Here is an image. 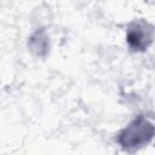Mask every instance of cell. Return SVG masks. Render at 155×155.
<instances>
[{"label":"cell","instance_id":"1","mask_svg":"<svg viewBox=\"0 0 155 155\" xmlns=\"http://www.w3.org/2000/svg\"><path fill=\"white\" fill-rule=\"evenodd\" d=\"M151 138H153V125L149 121H147L143 116H139L120 133L119 142L124 148L128 149V148H138L148 143Z\"/></svg>","mask_w":155,"mask_h":155},{"label":"cell","instance_id":"2","mask_svg":"<svg viewBox=\"0 0 155 155\" xmlns=\"http://www.w3.org/2000/svg\"><path fill=\"white\" fill-rule=\"evenodd\" d=\"M153 40V27L144 22H134L127 30V42L134 51L145 50Z\"/></svg>","mask_w":155,"mask_h":155}]
</instances>
